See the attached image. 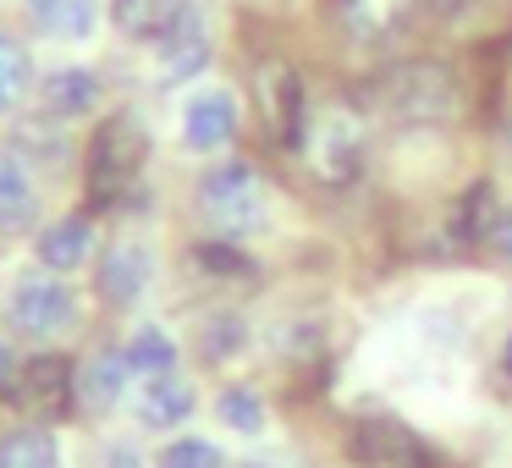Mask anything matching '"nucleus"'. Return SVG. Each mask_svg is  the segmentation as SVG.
<instances>
[{
	"label": "nucleus",
	"mask_w": 512,
	"mask_h": 468,
	"mask_svg": "<svg viewBox=\"0 0 512 468\" xmlns=\"http://www.w3.org/2000/svg\"><path fill=\"white\" fill-rule=\"evenodd\" d=\"M380 105L408 127H441L457 116V78L446 61H397L380 72Z\"/></svg>",
	"instance_id": "nucleus-1"
},
{
	"label": "nucleus",
	"mask_w": 512,
	"mask_h": 468,
	"mask_svg": "<svg viewBox=\"0 0 512 468\" xmlns=\"http://www.w3.org/2000/svg\"><path fill=\"white\" fill-rule=\"evenodd\" d=\"M199 210L221 237H243L265 221V182H259V171L243 166V160L215 166V171H204V182H199Z\"/></svg>",
	"instance_id": "nucleus-2"
},
{
	"label": "nucleus",
	"mask_w": 512,
	"mask_h": 468,
	"mask_svg": "<svg viewBox=\"0 0 512 468\" xmlns=\"http://www.w3.org/2000/svg\"><path fill=\"white\" fill-rule=\"evenodd\" d=\"M144 155H149L144 127H138L133 116H111V122L94 133V144H89V193H94L100 204L116 199V193H122L127 182L138 177Z\"/></svg>",
	"instance_id": "nucleus-3"
},
{
	"label": "nucleus",
	"mask_w": 512,
	"mask_h": 468,
	"mask_svg": "<svg viewBox=\"0 0 512 468\" xmlns=\"http://www.w3.org/2000/svg\"><path fill=\"white\" fill-rule=\"evenodd\" d=\"M303 149H309V166L325 182H353L358 166H364V116L353 105H331L320 116V127L303 138Z\"/></svg>",
	"instance_id": "nucleus-4"
},
{
	"label": "nucleus",
	"mask_w": 512,
	"mask_h": 468,
	"mask_svg": "<svg viewBox=\"0 0 512 468\" xmlns=\"http://www.w3.org/2000/svg\"><path fill=\"white\" fill-rule=\"evenodd\" d=\"M12 325L17 331H28V336H56V331H67L72 320H78V298H72V287L61 276H23L12 287Z\"/></svg>",
	"instance_id": "nucleus-5"
},
{
	"label": "nucleus",
	"mask_w": 512,
	"mask_h": 468,
	"mask_svg": "<svg viewBox=\"0 0 512 468\" xmlns=\"http://www.w3.org/2000/svg\"><path fill=\"white\" fill-rule=\"evenodd\" d=\"M254 94H259V116L265 127L281 138L287 149H303L309 127H303V78L292 61H265L254 72Z\"/></svg>",
	"instance_id": "nucleus-6"
},
{
	"label": "nucleus",
	"mask_w": 512,
	"mask_h": 468,
	"mask_svg": "<svg viewBox=\"0 0 512 468\" xmlns=\"http://www.w3.org/2000/svg\"><path fill=\"white\" fill-rule=\"evenodd\" d=\"M160 78L166 83H188V78H199L204 67H210V17L199 12V6H182V17L171 23V34L160 39Z\"/></svg>",
	"instance_id": "nucleus-7"
},
{
	"label": "nucleus",
	"mask_w": 512,
	"mask_h": 468,
	"mask_svg": "<svg viewBox=\"0 0 512 468\" xmlns=\"http://www.w3.org/2000/svg\"><path fill=\"white\" fill-rule=\"evenodd\" d=\"M237 138V100L226 89H199L182 105V144L193 155H215Z\"/></svg>",
	"instance_id": "nucleus-8"
},
{
	"label": "nucleus",
	"mask_w": 512,
	"mask_h": 468,
	"mask_svg": "<svg viewBox=\"0 0 512 468\" xmlns=\"http://www.w3.org/2000/svg\"><path fill=\"white\" fill-rule=\"evenodd\" d=\"M72 391H78V380H72V364L61 353H39L23 364V375H17V397L28 402V413L34 419H61L72 402Z\"/></svg>",
	"instance_id": "nucleus-9"
},
{
	"label": "nucleus",
	"mask_w": 512,
	"mask_h": 468,
	"mask_svg": "<svg viewBox=\"0 0 512 468\" xmlns=\"http://www.w3.org/2000/svg\"><path fill=\"white\" fill-rule=\"evenodd\" d=\"M331 12L353 45H386L391 34H402L413 0H331Z\"/></svg>",
	"instance_id": "nucleus-10"
},
{
	"label": "nucleus",
	"mask_w": 512,
	"mask_h": 468,
	"mask_svg": "<svg viewBox=\"0 0 512 468\" xmlns=\"http://www.w3.org/2000/svg\"><path fill=\"white\" fill-rule=\"evenodd\" d=\"M149 248L144 243H116V248H105V259H100V292H105V303H116V309H127V303H138L144 298V287H149Z\"/></svg>",
	"instance_id": "nucleus-11"
},
{
	"label": "nucleus",
	"mask_w": 512,
	"mask_h": 468,
	"mask_svg": "<svg viewBox=\"0 0 512 468\" xmlns=\"http://www.w3.org/2000/svg\"><path fill=\"white\" fill-rule=\"evenodd\" d=\"M353 446H358V457H364V463H380V468H424V446L413 441L397 419L358 424Z\"/></svg>",
	"instance_id": "nucleus-12"
},
{
	"label": "nucleus",
	"mask_w": 512,
	"mask_h": 468,
	"mask_svg": "<svg viewBox=\"0 0 512 468\" xmlns=\"http://www.w3.org/2000/svg\"><path fill=\"white\" fill-rule=\"evenodd\" d=\"M39 215V193L28 177V160L17 149H0V232H28Z\"/></svg>",
	"instance_id": "nucleus-13"
},
{
	"label": "nucleus",
	"mask_w": 512,
	"mask_h": 468,
	"mask_svg": "<svg viewBox=\"0 0 512 468\" xmlns=\"http://www.w3.org/2000/svg\"><path fill=\"white\" fill-rule=\"evenodd\" d=\"M188 0H111V23L116 34L138 39V45H160L171 34V23L182 17Z\"/></svg>",
	"instance_id": "nucleus-14"
},
{
	"label": "nucleus",
	"mask_w": 512,
	"mask_h": 468,
	"mask_svg": "<svg viewBox=\"0 0 512 468\" xmlns=\"http://www.w3.org/2000/svg\"><path fill=\"white\" fill-rule=\"evenodd\" d=\"M89 248H94V221L89 215H67V221L45 226V237H39V265L50 276H67V270H78L89 259Z\"/></svg>",
	"instance_id": "nucleus-15"
},
{
	"label": "nucleus",
	"mask_w": 512,
	"mask_h": 468,
	"mask_svg": "<svg viewBox=\"0 0 512 468\" xmlns=\"http://www.w3.org/2000/svg\"><path fill=\"white\" fill-rule=\"evenodd\" d=\"M23 17L56 39H89L100 28V0H23Z\"/></svg>",
	"instance_id": "nucleus-16"
},
{
	"label": "nucleus",
	"mask_w": 512,
	"mask_h": 468,
	"mask_svg": "<svg viewBox=\"0 0 512 468\" xmlns=\"http://www.w3.org/2000/svg\"><path fill=\"white\" fill-rule=\"evenodd\" d=\"M39 100H45L50 116H89L100 105V78L89 67H56L39 83Z\"/></svg>",
	"instance_id": "nucleus-17"
},
{
	"label": "nucleus",
	"mask_w": 512,
	"mask_h": 468,
	"mask_svg": "<svg viewBox=\"0 0 512 468\" xmlns=\"http://www.w3.org/2000/svg\"><path fill=\"white\" fill-rule=\"evenodd\" d=\"M127 375H133V364H127V353H116V347H105V353H94L89 364H83V375H78V397L89 402V408H111V402H122V391H127Z\"/></svg>",
	"instance_id": "nucleus-18"
},
{
	"label": "nucleus",
	"mask_w": 512,
	"mask_h": 468,
	"mask_svg": "<svg viewBox=\"0 0 512 468\" xmlns=\"http://www.w3.org/2000/svg\"><path fill=\"white\" fill-rule=\"evenodd\" d=\"M193 413V386L177 375H155L144 386V397H138V419L155 424V430H166V424H182Z\"/></svg>",
	"instance_id": "nucleus-19"
},
{
	"label": "nucleus",
	"mask_w": 512,
	"mask_h": 468,
	"mask_svg": "<svg viewBox=\"0 0 512 468\" xmlns=\"http://www.w3.org/2000/svg\"><path fill=\"white\" fill-rule=\"evenodd\" d=\"M61 452H56V435L50 430H12L0 441V468H56Z\"/></svg>",
	"instance_id": "nucleus-20"
},
{
	"label": "nucleus",
	"mask_w": 512,
	"mask_h": 468,
	"mask_svg": "<svg viewBox=\"0 0 512 468\" xmlns=\"http://www.w3.org/2000/svg\"><path fill=\"white\" fill-rule=\"evenodd\" d=\"M127 364H133V375H171L177 369V342H171L160 325H144V331L127 342Z\"/></svg>",
	"instance_id": "nucleus-21"
},
{
	"label": "nucleus",
	"mask_w": 512,
	"mask_h": 468,
	"mask_svg": "<svg viewBox=\"0 0 512 468\" xmlns=\"http://www.w3.org/2000/svg\"><path fill=\"white\" fill-rule=\"evenodd\" d=\"M28 78H34V67H28V50L12 45V39H0V116H6V111H12V105L28 94Z\"/></svg>",
	"instance_id": "nucleus-22"
},
{
	"label": "nucleus",
	"mask_w": 512,
	"mask_h": 468,
	"mask_svg": "<svg viewBox=\"0 0 512 468\" xmlns=\"http://www.w3.org/2000/svg\"><path fill=\"white\" fill-rule=\"evenodd\" d=\"M221 424H232V430H243V435H254V430H265V402H259V391H226L221 397Z\"/></svg>",
	"instance_id": "nucleus-23"
},
{
	"label": "nucleus",
	"mask_w": 512,
	"mask_h": 468,
	"mask_svg": "<svg viewBox=\"0 0 512 468\" xmlns=\"http://www.w3.org/2000/svg\"><path fill=\"white\" fill-rule=\"evenodd\" d=\"M490 232V182H474L457 204V237H485Z\"/></svg>",
	"instance_id": "nucleus-24"
},
{
	"label": "nucleus",
	"mask_w": 512,
	"mask_h": 468,
	"mask_svg": "<svg viewBox=\"0 0 512 468\" xmlns=\"http://www.w3.org/2000/svg\"><path fill=\"white\" fill-rule=\"evenodd\" d=\"M160 468H221V452L210 441H199V435H188V441H171L160 452Z\"/></svg>",
	"instance_id": "nucleus-25"
},
{
	"label": "nucleus",
	"mask_w": 512,
	"mask_h": 468,
	"mask_svg": "<svg viewBox=\"0 0 512 468\" xmlns=\"http://www.w3.org/2000/svg\"><path fill=\"white\" fill-rule=\"evenodd\" d=\"M193 259H199V270H210V276H248V254H237L221 237H215V243H199Z\"/></svg>",
	"instance_id": "nucleus-26"
},
{
	"label": "nucleus",
	"mask_w": 512,
	"mask_h": 468,
	"mask_svg": "<svg viewBox=\"0 0 512 468\" xmlns=\"http://www.w3.org/2000/svg\"><path fill=\"white\" fill-rule=\"evenodd\" d=\"M204 331H210V347H204L210 358H226V353H237V336H243V325H237V320H210Z\"/></svg>",
	"instance_id": "nucleus-27"
},
{
	"label": "nucleus",
	"mask_w": 512,
	"mask_h": 468,
	"mask_svg": "<svg viewBox=\"0 0 512 468\" xmlns=\"http://www.w3.org/2000/svg\"><path fill=\"white\" fill-rule=\"evenodd\" d=\"M17 375H23V364L0 347V397H12V391H17Z\"/></svg>",
	"instance_id": "nucleus-28"
},
{
	"label": "nucleus",
	"mask_w": 512,
	"mask_h": 468,
	"mask_svg": "<svg viewBox=\"0 0 512 468\" xmlns=\"http://www.w3.org/2000/svg\"><path fill=\"white\" fill-rule=\"evenodd\" d=\"M490 243H496L501 254H512V210L496 215V226H490Z\"/></svg>",
	"instance_id": "nucleus-29"
},
{
	"label": "nucleus",
	"mask_w": 512,
	"mask_h": 468,
	"mask_svg": "<svg viewBox=\"0 0 512 468\" xmlns=\"http://www.w3.org/2000/svg\"><path fill=\"white\" fill-rule=\"evenodd\" d=\"M424 6H430L435 17H457V12H468L474 0H424Z\"/></svg>",
	"instance_id": "nucleus-30"
},
{
	"label": "nucleus",
	"mask_w": 512,
	"mask_h": 468,
	"mask_svg": "<svg viewBox=\"0 0 512 468\" xmlns=\"http://www.w3.org/2000/svg\"><path fill=\"white\" fill-rule=\"evenodd\" d=\"M105 468H138V452L133 446H116V452H105Z\"/></svg>",
	"instance_id": "nucleus-31"
},
{
	"label": "nucleus",
	"mask_w": 512,
	"mask_h": 468,
	"mask_svg": "<svg viewBox=\"0 0 512 468\" xmlns=\"http://www.w3.org/2000/svg\"><path fill=\"white\" fill-rule=\"evenodd\" d=\"M501 364H507V375H512V336H507V347H501Z\"/></svg>",
	"instance_id": "nucleus-32"
},
{
	"label": "nucleus",
	"mask_w": 512,
	"mask_h": 468,
	"mask_svg": "<svg viewBox=\"0 0 512 468\" xmlns=\"http://www.w3.org/2000/svg\"><path fill=\"white\" fill-rule=\"evenodd\" d=\"M507 155H512V127H507Z\"/></svg>",
	"instance_id": "nucleus-33"
},
{
	"label": "nucleus",
	"mask_w": 512,
	"mask_h": 468,
	"mask_svg": "<svg viewBox=\"0 0 512 468\" xmlns=\"http://www.w3.org/2000/svg\"><path fill=\"white\" fill-rule=\"evenodd\" d=\"M248 468H270V463H248Z\"/></svg>",
	"instance_id": "nucleus-34"
}]
</instances>
